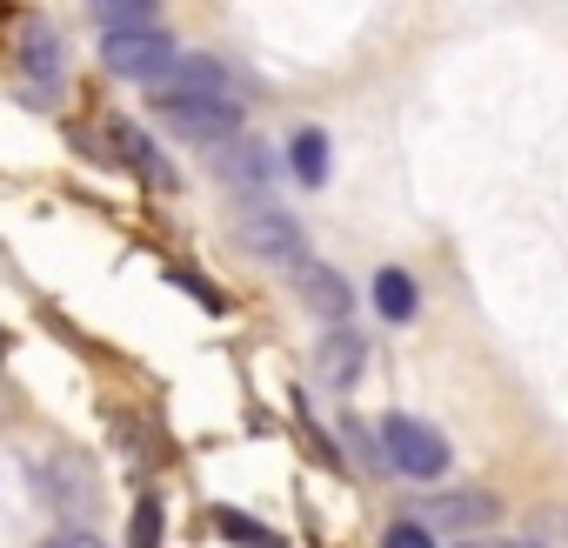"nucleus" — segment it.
Returning <instances> with one entry per match:
<instances>
[{
    "label": "nucleus",
    "mask_w": 568,
    "mask_h": 548,
    "mask_svg": "<svg viewBox=\"0 0 568 548\" xmlns=\"http://www.w3.org/2000/svg\"><path fill=\"white\" fill-rule=\"evenodd\" d=\"M375 455L395 468V475H408V481H442L448 475V442H442V428H428V422H415V415H388L382 428H375Z\"/></svg>",
    "instance_id": "1"
},
{
    "label": "nucleus",
    "mask_w": 568,
    "mask_h": 548,
    "mask_svg": "<svg viewBox=\"0 0 568 548\" xmlns=\"http://www.w3.org/2000/svg\"><path fill=\"white\" fill-rule=\"evenodd\" d=\"M154 108H161V121L181 134V141H234L241 134V108L234 101H214V94H187V88H161L154 94Z\"/></svg>",
    "instance_id": "2"
},
{
    "label": "nucleus",
    "mask_w": 568,
    "mask_h": 548,
    "mask_svg": "<svg viewBox=\"0 0 568 548\" xmlns=\"http://www.w3.org/2000/svg\"><path fill=\"white\" fill-rule=\"evenodd\" d=\"M241 241H247L254 261H267V267H281V274H295V267L308 261V234H302V221H295V214H281V207H267V201L241 214Z\"/></svg>",
    "instance_id": "3"
},
{
    "label": "nucleus",
    "mask_w": 568,
    "mask_h": 548,
    "mask_svg": "<svg viewBox=\"0 0 568 548\" xmlns=\"http://www.w3.org/2000/svg\"><path fill=\"white\" fill-rule=\"evenodd\" d=\"M101 61H108V74H121V81H168L174 61H181V48H174L161 28H141V34H108V41H101Z\"/></svg>",
    "instance_id": "4"
},
{
    "label": "nucleus",
    "mask_w": 568,
    "mask_h": 548,
    "mask_svg": "<svg viewBox=\"0 0 568 548\" xmlns=\"http://www.w3.org/2000/svg\"><path fill=\"white\" fill-rule=\"evenodd\" d=\"M495 515H501V501L488 495V488H442V495H428L408 521H422L428 535L442 528V535H481V528H495Z\"/></svg>",
    "instance_id": "5"
},
{
    "label": "nucleus",
    "mask_w": 568,
    "mask_h": 548,
    "mask_svg": "<svg viewBox=\"0 0 568 548\" xmlns=\"http://www.w3.org/2000/svg\"><path fill=\"white\" fill-rule=\"evenodd\" d=\"M295 288H302V302H308L322 322H335V328L355 315V288L342 282L335 267H322V261H302V267H295Z\"/></svg>",
    "instance_id": "6"
},
{
    "label": "nucleus",
    "mask_w": 568,
    "mask_h": 548,
    "mask_svg": "<svg viewBox=\"0 0 568 548\" xmlns=\"http://www.w3.org/2000/svg\"><path fill=\"white\" fill-rule=\"evenodd\" d=\"M221 181L227 187H247V194H267L274 187V148L254 141V134L247 141H227L221 148Z\"/></svg>",
    "instance_id": "7"
},
{
    "label": "nucleus",
    "mask_w": 568,
    "mask_h": 548,
    "mask_svg": "<svg viewBox=\"0 0 568 548\" xmlns=\"http://www.w3.org/2000/svg\"><path fill=\"white\" fill-rule=\"evenodd\" d=\"M362 368H368V342H362L355 328H328V342L315 348V375H322L328 388H355Z\"/></svg>",
    "instance_id": "8"
},
{
    "label": "nucleus",
    "mask_w": 568,
    "mask_h": 548,
    "mask_svg": "<svg viewBox=\"0 0 568 548\" xmlns=\"http://www.w3.org/2000/svg\"><path fill=\"white\" fill-rule=\"evenodd\" d=\"M48 501L54 508H68V515H94V468L81 461V455H54L48 461Z\"/></svg>",
    "instance_id": "9"
},
{
    "label": "nucleus",
    "mask_w": 568,
    "mask_h": 548,
    "mask_svg": "<svg viewBox=\"0 0 568 548\" xmlns=\"http://www.w3.org/2000/svg\"><path fill=\"white\" fill-rule=\"evenodd\" d=\"M108 148H114V161L121 168H134V174H148L154 187H174V174L161 168V154H154V141L134 128V121H108Z\"/></svg>",
    "instance_id": "10"
},
{
    "label": "nucleus",
    "mask_w": 568,
    "mask_h": 548,
    "mask_svg": "<svg viewBox=\"0 0 568 548\" xmlns=\"http://www.w3.org/2000/svg\"><path fill=\"white\" fill-rule=\"evenodd\" d=\"M288 174H295L302 187H322V181H328V134H322V128H295V134H288Z\"/></svg>",
    "instance_id": "11"
},
{
    "label": "nucleus",
    "mask_w": 568,
    "mask_h": 548,
    "mask_svg": "<svg viewBox=\"0 0 568 548\" xmlns=\"http://www.w3.org/2000/svg\"><path fill=\"white\" fill-rule=\"evenodd\" d=\"M375 308H382V322H395V328H408V322H415L422 295H415V282H408L402 267H382V274H375Z\"/></svg>",
    "instance_id": "12"
},
{
    "label": "nucleus",
    "mask_w": 568,
    "mask_h": 548,
    "mask_svg": "<svg viewBox=\"0 0 568 548\" xmlns=\"http://www.w3.org/2000/svg\"><path fill=\"white\" fill-rule=\"evenodd\" d=\"M207 521H214V528H221V541H234V548H288L267 521H254V515H241V508H214Z\"/></svg>",
    "instance_id": "13"
},
{
    "label": "nucleus",
    "mask_w": 568,
    "mask_h": 548,
    "mask_svg": "<svg viewBox=\"0 0 568 548\" xmlns=\"http://www.w3.org/2000/svg\"><path fill=\"white\" fill-rule=\"evenodd\" d=\"M21 61H28V74H41V88H54V74H61V41H54V28H28Z\"/></svg>",
    "instance_id": "14"
},
{
    "label": "nucleus",
    "mask_w": 568,
    "mask_h": 548,
    "mask_svg": "<svg viewBox=\"0 0 568 548\" xmlns=\"http://www.w3.org/2000/svg\"><path fill=\"white\" fill-rule=\"evenodd\" d=\"M94 14L108 34H141V28H154V0H101Z\"/></svg>",
    "instance_id": "15"
},
{
    "label": "nucleus",
    "mask_w": 568,
    "mask_h": 548,
    "mask_svg": "<svg viewBox=\"0 0 568 548\" xmlns=\"http://www.w3.org/2000/svg\"><path fill=\"white\" fill-rule=\"evenodd\" d=\"M128 541H134V548H161V501H154V495L134 501V515H128Z\"/></svg>",
    "instance_id": "16"
},
{
    "label": "nucleus",
    "mask_w": 568,
    "mask_h": 548,
    "mask_svg": "<svg viewBox=\"0 0 568 548\" xmlns=\"http://www.w3.org/2000/svg\"><path fill=\"white\" fill-rule=\"evenodd\" d=\"M168 282H174V288H187V295H194L201 308H214V315L227 308V302H221V288H214V282H201V274H187V267H168Z\"/></svg>",
    "instance_id": "17"
},
{
    "label": "nucleus",
    "mask_w": 568,
    "mask_h": 548,
    "mask_svg": "<svg viewBox=\"0 0 568 548\" xmlns=\"http://www.w3.org/2000/svg\"><path fill=\"white\" fill-rule=\"evenodd\" d=\"M382 548H435V535H428L422 521H408V515H402V521H388V535H382Z\"/></svg>",
    "instance_id": "18"
},
{
    "label": "nucleus",
    "mask_w": 568,
    "mask_h": 548,
    "mask_svg": "<svg viewBox=\"0 0 568 548\" xmlns=\"http://www.w3.org/2000/svg\"><path fill=\"white\" fill-rule=\"evenodd\" d=\"M48 548H108V541H101L94 528H61V535H54Z\"/></svg>",
    "instance_id": "19"
},
{
    "label": "nucleus",
    "mask_w": 568,
    "mask_h": 548,
    "mask_svg": "<svg viewBox=\"0 0 568 548\" xmlns=\"http://www.w3.org/2000/svg\"><path fill=\"white\" fill-rule=\"evenodd\" d=\"M455 548H541V541H521V535H475V541H455Z\"/></svg>",
    "instance_id": "20"
},
{
    "label": "nucleus",
    "mask_w": 568,
    "mask_h": 548,
    "mask_svg": "<svg viewBox=\"0 0 568 548\" xmlns=\"http://www.w3.org/2000/svg\"><path fill=\"white\" fill-rule=\"evenodd\" d=\"M0 415H8V395H0Z\"/></svg>",
    "instance_id": "21"
}]
</instances>
